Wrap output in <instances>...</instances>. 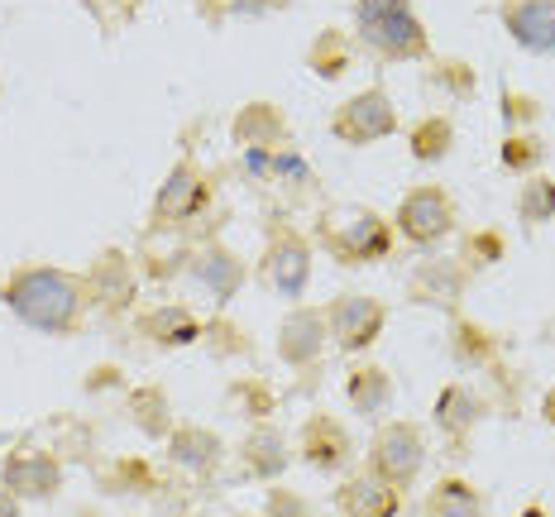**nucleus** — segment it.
<instances>
[{"instance_id": "1", "label": "nucleus", "mask_w": 555, "mask_h": 517, "mask_svg": "<svg viewBox=\"0 0 555 517\" xmlns=\"http://www.w3.org/2000/svg\"><path fill=\"white\" fill-rule=\"evenodd\" d=\"M0 297L25 326L43 331V336H63L82 316V283L67 279L63 269H25L20 279L5 283Z\"/></svg>"}, {"instance_id": "2", "label": "nucleus", "mask_w": 555, "mask_h": 517, "mask_svg": "<svg viewBox=\"0 0 555 517\" xmlns=\"http://www.w3.org/2000/svg\"><path fill=\"white\" fill-rule=\"evenodd\" d=\"M354 29L369 49L398 57V63L426 53V29L408 0H354Z\"/></svg>"}, {"instance_id": "3", "label": "nucleus", "mask_w": 555, "mask_h": 517, "mask_svg": "<svg viewBox=\"0 0 555 517\" xmlns=\"http://www.w3.org/2000/svg\"><path fill=\"white\" fill-rule=\"evenodd\" d=\"M422 460H426V445H422V431L408 427V422H392L374 436V475L388 479L392 489L412 484L422 475Z\"/></svg>"}, {"instance_id": "4", "label": "nucleus", "mask_w": 555, "mask_h": 517, "mask_svg": "<svg viewBox=\"0 0 555 517\" xmlns=\"http://www.w3.org/2000/svg\"><path fill=\"white\" fill-rule=\"evenodd\" d=\"M392 245L388 225L378 221L374 211H350L340 216L331 230H326V249L340 263H369V259H384Z\"/></svg>"}, {"instance_id": "5", "label": "nucleus", "mask_w": 555, "mask_h": 517, "mask_svg": "<svg viewBox=\"0 0 555 517\" xmlns=\"http://www.w3.org/2000/svg\"><path fill=\"white\" fill-rule=\"evenodd\" d=\"M331 130L340 134L345 144H374V140H384V134L398 130V111H392V101L384 91H360V96H350L340 111H335Z\"/></svg>"}, {"instance_id": "6", "label": "nucleus", "mask_w": 555, "mask_h": 517, "mask_svg": "<svg viewBox=\"0 0 555 517\" xmlns=\"http://www.w3.org/2000/svg\"><path fill=\"white\" fill-rule=\"evenodd\" d=\"M398 230L412 245H436V240H446L455 230V206H450L441 188H416L398 206Z\"/></svg>"}, {"instance_id": "7", "label": "nucleus", "mask_w": 555, "mask_h": 517, "mask_svg": "<svg viewBox=\"0 0 555 517\" xmlns=\"http://www.w3.org/2000/svg\"><path fill=\"white\" fill-rule=\"evenodd\" d=\"M326 326L340 350H364V345H374V336L384 331V307L364 293H345V297H335Z\"/></svg>"}, {"instance_id": "8", "label": "nucleus", "mask_w": 555, "mask_h": 517, "mask_svg": "<svg viewBox=\"0 0 555 517\" xmlns=\"http://www.w3.org/2000/svg\"><path fill=\"white\" fill-rule=\"evenodd\" d=\"M503 29L527 53H555V0H507Z\"/></svg>"}, {"instance_id": "9", "label": "nucleus", "mask_w": 555, "mask_h": 517, "mask_svg": "<svg viewBox=\"0 0 555 517\" xmlns=\"http://www.w3.org/2000/svg\"><path fill=\"white\" fill-rule=\"evenodd\" d=\"M307 279H311V249L307 240L297 235H278L269 245V283L278 287L283 297H302L307 293Z\"/></svg>"}, {"instance_id": "10", "label": "nucleus", "mask_w": 555, "mask_h": 517, "mask_svg": "<svg viewBox=\"0 0 555 517\" xmlns=\"http://www.w3.org/2000/svg\"><path fill=\"white\" fill-rule=\"evenodd\" d=\"M63 484V469H57V460L49 455H10L5 460V489L15 493V499H49Z\"/></svg>"}, {"instance_id": "11", "label": "nucleus", "mask_w": 555, "mask_h": 517, "mask_svg": "<svg viewBox=\"0 0 555 517\" xmlns=\"http://www.w3.org/2000/svg\"><path fill=\"white\" fill-rule=\"evenodd\" d=\"M326 316L321 312H293L278 326V360L287 364H311L321 354V345H326Z\"/></svg>"}, {"instance_id": "12", "label": "nucleus", "mask_w": 555, "mask_h": 517, "mask_svg": "<svg viewBox=\"0 0 555 517\" xmlns=\"http://www.w3.org/2000/svg\"><path fill=\"white\" fill-rule=\"evenodd\" d=\"M402 508V493L378 475H364V479H350L340 489V513L345 517H398Z\"/></svg>"}, {"instance_id": "13", "label": "nucleus", "mask_w": 555, "mask_h": 517, "mask_svg": "<svg viewBox=\"0 0 555 517\" xmlns=\"http://www.w3.org/2000/svg\"><path fill=\"white\" fill-rule=\"evenodd\" d=\"M206 202V188H202V178L188 168V164H178L168 172V182H164V192H158V221H188V216L196 211V206Z\"/></svg>"}, {"instance_id": "14", "label": "nucleus", "mask_w": 555, "mask_h": 517, "mask_svg": "<svg viewBox=\"0 0 555 517\" xmlns=\"http://www.w3.org/2000/svg\"><path fill=\"white\" fill-rule=\"evenodd\" d=\"M192 273H196V283H202L221 307L240 293V283H245V269H240V259L225 255V249H206V255H196V269Z\"/></svg>"}, {"instance_id": "15", "label": "nucleus", "mask_w": 555, "mask_h": 517, "mask_svg": "<svg viewBox=\"0 0 555 517\" xmlns=\"http://www.w3.org/2000/svg\"><path fill=\"white\" fill-rule=\"evenodd\" d=\"M345 455H350V436H345L340 422H331V417H317L307 427V460L317 469H340L345 465Z\"/></svg>"}, {"instance_id": "16", "label": "nucleus", "mask_w": 555, "mask_h": 517, "mask_svg": "<svg viewBox=\"0 0 555 517\" xmlns=\"http://www.w3.org/2000/svg\"><path fill=\"white\" fill-rule=\"evenodd\" d=\"M345 388H350V402H354L360 417H378V412L388 408V398H392V378L384 370H354Z\"/></svg>"}, {"instance_id": "17", "label": "nucleus", "mask_w": 555, "mask_h": 517, "mask_svg": "<svg viewBox=\"0 0 555 517\" xmlns=\"http://www.w3.org/2000/svg\"><path fill=\"white\" fill-rule=\"evenodd\" d=\"M91 293H96V302H101V307H120V302H130L134 279H130V269H125V259H120V255H106V259H101V269L91 273Z\"/></svg>"}, {"instance_id": "18", "label": "nucleus", "mask_w": 555, "mask_h": 517, "mask_svg": "<svg viewBox=\"0 0 555 517\" xmlns=\"http://www.w3.org/2000/svg\"><path fill=\"white\" fill-rule=\"evenodd\" d=\"M436 422H441L446 431H469L474 422H479V398L469 393V388H460V384H450L441 398H436Z\"/></svg>"}, {"instance_id": "19", "label": "nucleus", "mask_w": 555, "mask_h": 517, "mask_svg": "<svg viewBox=\"0 0 555 517\" xmlns=\"http://www.w3.org/2000/svg\"><path fill=\"white\" fill-rule=\"evenodd\" d=\"M460 279H465V273H460L455 263H426V269L412 279V287H416V297H422V302L450 307L460 297Z\"/></svg>"}, {"instance_id": "20", "label": "nucleus", "mask_w": 555, "mask_h": 517, "mask_svg": "<svg viewBox=\"0 0 555 517\" xmlns=\"http://www.w3.org/2000/svg\"><path fill=\"white\" fill-rule=\"evenodd\" d=\"M172 460H178V465H188V469H211L216 460H221V441H216L211 431L188 427V431L172 436Z\"/></svg>"}, {"instance_id": "21", "label": "nucleus", "mask_w": 555, "mask_h": 517, "mask_svg": "<svg viewBox=\"0 0 555 517\" xmlns=\"http://www.w3.org/2000/svg\"><path fill=\"white\" fill-rule=\"evenodd\" d=\"M245 465H249V475H259V479H278L283 475V465H287L283 436L278 431H254L249 445H245Z\"/></svg>"}, {"instance_id": "22", "label": "nucleus", "mask_w": 555, "mask_h": 517, "mask_svg": "<svg viewBox=\"0 0 555 517\" xmlns=\"http://www.w3.org/2000/svg\"><path fill=\"white\" fill-rule=\"evenodd\" d=\"M431 517H483L479 489L465 484V479H446L431 499Z\"/></svg>"}, {"instance_id": "23", "label": "nucleus", "mask_w": 555, "mask_h": 517, "mask_svg": "<svg viewBox=\"0 0 555 517\" xmlns=\"http://www.w3.org/2000/svg\"><path fill=\"white\" fill-rule=\"evenodd\" d=\"M144 331H149V336H154L158 345H188V340H196V321L182 312V307H168V312L149 316Z\"/></svg>"}, {"instance_id": "24", "label": "nucleus", "mask_w": 555, "mask_h": 517, "mask_svg": "<svg viewBox=\"0 0 555 517\" xmlns=\"http://www.w3.org/2000/svg\"><path fill=\"white\" fill-rule=\"evenodd\" d=\"M517 216H522L527 225H541L555 216V182L551 178H537L522 188V197H517Z\"/></svg>"}, {"instance_id": "25", "label": "nucleus", "mask_w": 555, "mask_h": 517, "mask_svg": "<svg viewBox=\"0 0 555 517\" xmlns=\"http://www.w3.org/2000/svg\"><path fill=\"white\" fill-rule=\"evenodd\" d=\"M450 120H426V125H416V134H412V158H422V164H436V158H446V148H450Z\"/></svg>"}, {"instance_id": "26", "label": "nucleus", "mask_w": 555, "mask_h": 517, "mask_svg": "<svg viewBox=\"0 0 555 517\" xmlns=\"http://www.w3.org/2000/svg\"><path fill=\"white\" fill-rule=\"evenodd\" d=\"M235 134H240L245 144H273L278 134H283V120H278L269 106H249V111L235 120Z\"/></svg>"}, {"instance_id": "27", "label": "nucleus", "mask_w": 555, "mask_h": 517, "mask_svg": "<svg viewBox=\"0 0 555 517\" xmlns=\"http://www.w3.org/2000/svg\"><path fill=\"white\" fill-rule=\"evenodd\" d=\"M541 158H546V144H541V140H531V134H522V140H507V144H503V164L513 168V172L537 168Z\"/></svg>"}, {"instance_id": "28", "label": "nucleus", "mask_w": 555, "mask_h": 517, "mask_svg": "<svg viewBox=\"0 0 555 517\" xmlns=\"http://www.w3.org/2000/svg\"><path fill=\"white\" fill-rule=\"evenodd\" d=\"M269 508H273V517H302V503H287L283 493H278V499L269 503Z\"/></svg>"}, {"instance_id": "29", "label": "nucleus", "mask_w": 555, "mask_h": 517, "mask_svg": "<svg viewBox=\"0 0 555 517\" xmlns=\"http://www.w3.org/2000/svg\"><path fill=\"white\" fill-rule=\"evenodd\" d=\"M0 517H20V508H15V493H10V489H0Z\"/></svg>"}, {"instance_id": "30", "label": "nucleus", "mask_w": 555, "mask_h": 517, "mask_svg": "<svg viewBox=\"0 0 555 517\" xmlns=\"http://www.w3.org/2000/svg\"><path fill=\"white\" fill-rule=\"evenodd\" d=\"M541 412H546V422H551V427H555V388H551V393H546V398H541Z\"/></svg>"}]
</instances>
